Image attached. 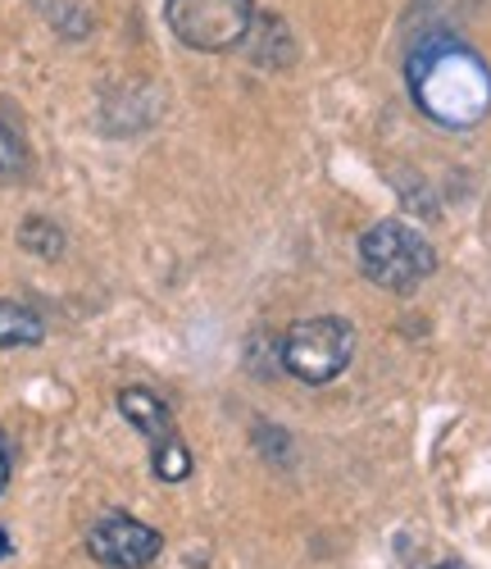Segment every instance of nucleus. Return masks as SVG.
Here are the masks:
<instances>
[{
  "label": "nucleus",
  "instance_id": "1",
  "mask_svg": "<svg viewBox=\"0 0 491 569\" xmlns=\"http://www.w3.org/2000/svg\"><path fill=\"white\" fill-rule=\"evenodd\" d=\"M405 82L414 106L441 128H473L491 110V69L460 37H423L405 60Z\"/></svg>",
  "mask_w": 491,
  "mask_h": 569
},
{
  "label": "nucleus",
  "instance_id": "2",
  "mask_svg": "<svg viewBox=\"0 0 491 569\" xmlns=\"http://www.w3.org/2000/svg\"><path fill=\"white\" fill-rule=\"evenodd\" d=\"M360 269L382 292L405 297L437 269V251L419 228H410L401 219H382L360 237Z\"/></svg>",
  "mask_w": 491,
  "mask_h": 569
},
{
  "label": "nucleus",
  "instance_id": "3",
  "mask_svg": "<svg viewBox=\"0 0 491 569\" xmlns=\"http://www.w3.org/2000/svg\"><path fill=\"white\" fill-rule=\"evenodd\" d=\"M278 356H282V369L291 378H301V383H310V388L332 383L355 356V328L347 319H337V315L301 319L282 333Z\"/></svg>",
  "mask_w": 491,
  "mask_h": 569
},
{
  "label": "nucleus",
  "instance_id": "4",
  "mask_svg": "<svg viewBox=\"0 0 491 569\" xmlns=\"http://www.w3.org/2000/svg\"><path fill=\"white\" fill-rule=\"evenodd\" d=\"M169 32L191 51H232L255 28V0H164Z\"/></svg>",
  "mask_w": 491,
  "mask_h": 569
},
{
  "label": "nucleus",
  "instance_id": "5",
  "mask_svg": "<svg viewBox=\"0 0 491 569\" xmlns=\"http://www.w3.org/2000/svg\"><path fill=\"white\" fill-rule=\"evenodd\" d=\"M119 410H123V419L132 423V429L146 433V442H151V465H156L160 479L164 483H182L191 473V451L178 442L164 401L151 388H123L119 392Z\"/></svg>",
  "mask_w": 491,
  "mask_h": 569
},
{
  "label": "nucleus",
  "instance_id": "6",
  "mask_svg": "<svg viewBox=\"0 0 491 569\" xmlns=\"http://www.w3.org/2000/svg\"><path fill=\"white\" fill-rule=\"evenodd\" d=\"M164 538L151 529V525H141V519L123 515V510H110L96 519V529L87 533V551L96 565H106V569H146L156 556H160Z\"/></svg>",
  "mask_w": 491,
  "mask_h": 569
},
{
  "label": "nucleus",
  "instance_id": "7",
  "mask_svg": "<svg viewBox=\"0 0 491 569\" xmlns=\"http://www.w3.org/2000/svg\"><path fill=\"white\" fill-rule=\"evenodd\" d=\"M46 338V323L37 310L19 306V301H0V351L10 347H37Z\"/></svg>",
  "mask_w": 491,
  "mask_h": 569
},
{
  "label": "nucleus",
  "instance_id": "8",
  "mask_svg": "<svg viewBox=\"0 0 491 569\" xmlns=\"http://www.w3.org/2000/svg\"><path fill=\"white\" fill-rule=\"evenodd\" d=\"M19 247H28V251H32V256H41V260H56V256L64 251V232H60L51 219L32 214V219L19 228Z\"/></svg>",
  "mask_w": 491,
  "mask_h": 569
},
{
  "label": "nucleus",
  "instance_id": "9",
  "mask_svg": "<svg viewBox=\"0 0 491 569\" xmlns=\"http://www.w3.org/2000/svg\"><path fill=\"white\" fill-rule=\"evenodd\" d=\"M23 173H28V147L19 128L0 114V182H19Z\"/></svg>",
  "mask_w": 491,
  "mask_h": 569
},
{
  "label": "nucleus",
  "instance_id": "10",
  "mask_svg": "<svg viewBox=\"0 0 491 569\" xmlns=\"http://www.w3.org/2000/svg\"><path fill=\"white\" fill-rule=\"evenodd\" d=\"M10 488V442H6V433H0V492Z\"/></svg>",
  "mask_w": 491,
  "mask_h": 569
},
{
  "label": "nucleus",
  "instance_id": "11",
  "mask_svg": "<svg viewBox=\"0 0 491 569\" xmlns=\"http://www.w3.org/2000/svg\"><path fill=\"white\" fill-rule=\"evenodd\" d=\"M10 551V538H6V529H0V556H6Z\"/></svg>",
  "mask_w": 491,
  "mask_h": 569
},
{
  "label": "nucleus",
  "instance_id": "12",
  "mask_svg": "<svg viewBox=\"0 0 491 569\" xmlns=\"http://www.w3.org/2000/svg\"><path fill=\"white\" fill-rule=\"evenodd\" d=\"M432 569H455V565H432Z\"/></svg>",
  "mask_w": 491,
  "mask_h": 569
}]
</instances>
